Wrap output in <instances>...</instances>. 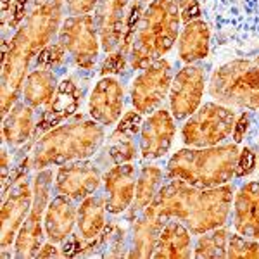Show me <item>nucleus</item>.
Instances as JSON below:
<instances>
[{
	"label": "nucleus",
	"mask_w": 259,
	"mask_h": 259,
	"mask_svg": "<svg viewBox=\"0 0 259 259\" xmlns=\"http://www.w3.org/2000/svg\"><path fill=\"white\" fill-rule=\"evenodd\" d=\"M173 76V64L166 57L137 71L130 83V102L133 109L142 116H147L164 106Z\"/></svg>",
	"instance_id": "9b49d317"
},
{
	"label": "nucleus",
	"mask_w": 259,
	"mask_h": 259,
	"mask_svg": "<svg viewBox=\"0 0 259 259\" xmlns=\"http://www.w3.org/2000/svg\"><path fill=\"white\" fill-rule=\"evenodd\" d=\"M106 195L92 194L81 202H78L76 233L85 240H97L107 227Z\"/></svg>",
	"instance_id": "bb28decb"
},
{
	"label": "nucleus",
	"mask_w": 259,
	"mask_h": 259,
	"mask_svg": "<svg viewBox=\"0 0 259 259\" xmlns=\"http://www.w3.org/2000/svg\"><path fill=\"white\" fill-rule=\"evenodd\" d=\"M256 124V123H254ZM252 140H250V147L254 149V154H256V171H257V175H259V124H256V130L252 132Z\"/></svg>",
	"instance_id": "f704fd0d"
},
{
	"label": "nucleus",
	"mask_w": 259,
	"mask_h": 259,
	"mask_svg": "<svg viewBox=\"0 0 259 259\" xmlns=\"http://www.w3.org/2000/svg\"><path fill=\"white\" fill-rule=\"evenodd\" d=\"M156 259H189L194 257V233L178 220L162 223L154 256Z\"/></svg>",
	"instance_id": "393cba45"
},
{
	"label": "nucleus",
	"mask_w": 259,
	"mask_h": 259,
	"mask_svg": "<svg viewBox=\"0 0 259 259\" xmlns=\"http://www.w3.org/2000/svg\"><path fill=\"white\" fill-rule=\"evenodd\" d=\"M54 168L35 171L33 177V204L14 242V256L18 259H31L38 256L45 244L44 218L54 192Z\"/></svg>",
	"instance_id": "9d476101"
},
{
	"label": "nucleus",
	"mask_w": 259,
	"mask_h": 259,
	"mask_svg": "<svg viewBox=\"0 0 259 259\" xmlns=\"http://www.w3.org/2000/svg\"><path fill=\"white\" fill-rule=\"evenodd\" d=\"M233 192L235 189L232 183L204 189L182 180H166L156 199L142 212L159 220L161 223L178 220L194 235H200L228 223L232 216Z\"/></svg>",
	"instance_id": "f03ea898"
},
{
	"label": "nucleus",
	"mask_w": 259,
	"mask_h": 259,
	"mask_svg": "<svg viewBox=\"0 0 259 259\" xmlns=\"http://www.w3.org/2000/svg\"><path fill=\"white\" fill-rule=\"evenodd\" d=\"M166 182V171L157 164H152V161H147L139 168V178H137L135 199L132 207L126 211L128 221H132L135 216H139L142 211H145L156 199L157 192L161 190L162 183Z\"/></svg>",
	"instance_id": "c85d7f7f"
},
{
	"label": "nucleus",
	"mask_w": 259,
	"mask_h": 259,
	"mask_svg": "<svg viewBox=\"0 0 259 259\" xmlns=\"http://www.w3.org/2000/svg\"><path fill=\"white\" fill-rule=\"evenodd\" d=\"M104 169L99 162L92 159L74 161L62 164L54 175V194H61L81 202L92 194H97L102 187Z\"/></svg>",
	"instance_id": "dca6fc26"
},
{
	"label": "nucleus",
	"mask_w": 259,
	"mask_h": 259,
	"mask_svg": "<svg viewBox=\"0 0 259 259\" xmlns=\"http://www.w3.org/2000/svg\"><path fill=\"white\" fill-rule=\"evenodd\" d=\"M240 112L216 100L202 106L183 121L180 139L185 147H212L228 142L235 133Z\"/></svg>",
	"instance_id": "6e6552de"
},
{
	"label": "nucleus",
	"mask_w": 259,
	"mask_h": 259,
	"mask_svg": "<svg viewBox=\"0 0 259 259\" xmlns=\"http://www.w3.org/2000/svg\"><path fill=\"white\" fill-rule=\"evenodd\" d=\"M33 204V178L23 177L9 187L2 195V257H9V249L14 256V242L26 220Z\"/></svg>",
	"instance_id": "4468645a"
},
{
	"label": "nucleus",
	"mask_w": 259,
	"mask_h": 259,
	"mask_svg": "<svg viewBox=\"0 0 259 259\" xmlns=\"http://www.w3.org/2000/svg\"><path fill=\"white\" fill-rule=\"evenodd\" d=\"M69 64H71V61H69L68 54H66V50L61 47V44L57 40L52 41V44L41 50L40 56L36 57V61H35L36 68H49V69L57 71V73Z\"/></svg>",
	"instance_id": "2f4dec72"
},
{
	"label": "nucleus",
	"mask_w": 259,
	"mask_h": 259,
	"mask_svg": "<svg viewBox=\"0 0 259 259\" xmlns=\"http://www.w3.org/2000/svg\"><path fill=\"white\" fill-rule=\"evenodd\" d=\"M36 109L19 99L2 119V144L11 150L24 149L35 142L36 137Z\"/></svg>",
	"instance_id": "4be33fe9"
},
{
	"label": "nucleus",
	"mask_w": 259,
	"mask_h": 259,
	"mask_svg": "<svg viewBox=\"0 0 259 259\" xmlns=\"http://www.w3.org/2000/svg\"><path fill=\"white\" fill-rule=\"evenodd\" d=\"M57 41L68 54L71 66L80 73H94L97 68L102 44L94 14L68 16L57 33Z\"/></svg>",
	"instance_id": "1a4fd4ad"
},
{
	"label": "nucleus",
	"mask_w": 259,
	"mask_h": 259,
	"mask_svg": "<svg viewBox=\"0 0 259 259\" xmlns=\"http://www.w3.org/2000/svg\"><path fill=\"white\" fill-rule=\"evenodd\" d=\"M178 121L168 107H159L142 119L139 132V150L144 161H157L168 156L177 140Z\"/></svg>",
	"instance_id": "f3484780"
},
{
	"label": "nucleus",
	"mask_w": 259,
	"mask_h": 259,
	"mask_svg": "<svg viewBox=\"0 0 259 259\" xmlns=\"http://www.w3.org/2000/svg\"><path fill=\"white\" fill-rule=\"evenodd\" d=\"M207 80V71L200 64H183L175 73L168 95V109L178 123H183L202 106Z\"/></svg>",
	"instance_id": "f8f14e48"
},
{
	"label": "nucleus",
	"mask_w": 259,
	"mask_h": 259,
	"mask_svg": "<svg viewBox=\"0 0 259 259\" xmlns=\"http://www.w3.org/2000/svg\"><path fill=\"white\" fill-rule=\"evenodd\" d=\"M64 18V0H35L26 19L2 41V116L21 99L31 66L41 50L56 41Z\"/></svg>",
	"instance_id": "f257e3e1"
},
{
	"label": "nucleus",
	"mask_w": 259,
	"mask_h": 259,
	"mask_svg": "<svg viewBox=\"0 0 259 259\" xmlns=\"http://www.w3.org/2000/svg\"><path fill=\"white\" fill-rule=\"evenodd\" d=\"M135 0H99L94 11V18L99 28L102 52L111 54L121 45L132 18Z\"/></svg>",
	"instance_id": "6ab92c4d"
},
{
	"label": "nucleus",
	"mask_w": 259,
	"mask_h": 259,
	"mask_svg": "<svg viewBox=\"0 0 259 259\" xmlns=\"http://www.w3.org/2000/svg\"><path fill=\"white\" fill-rule=\"evenodd\" d=\"M200 9L212 30L211 56L218 62L259 54V0H200Z\"/></svg>",
	"instance_id": "7ed1b4c3"
},
{
	"label": "nucleus",
	"mask_w": 259,
	"mask_h": 259,
	"mask_svg": "<svg viewBox=\"0 0 259 259\" xmlns=\"http://www.w3.org/2000/svg\"><path fill=\"white\" fill-rule=\"evenodd\" d=\"M175 2H177L178 4V7H180V9H185V7H189L190 6V4H194L195 2V0H175Z\"/></svg>",
	"instance_id": "c9c22d12"
},
{
	"label": "nucleus",
	"mask_w": 259,
	"mask_h": 259,
	"mask_svg": "<svg viewBox=\"0 0 259 259\" xmlns=\"http://www.w3.org/2000/svg\"><path fill=\"white\" fill-rule=\"evenodd\" d=\"M212 30L204 18L183 23L177 40L178 59L183 64H199L211 57Z\"/></svg>",
	"instance_id": "5701e85b"
},
{
	"label": "nucleus",
	"mask_w": 259,
	"mask_h": 259,
	"mask_svg": "<svg viewBox=\"0 0 259 259\" xmlns=\"http://www.w3.org/2000/svg\"><path fill=\"white\" fill-rule=\"evenodd\" d=\"M142 2H144V4H149V2H152V0H142Z\"/></svg>",
	"instance_id": "e433bc0d"
},
{
	"label": "nucleus",
	"mask_w": 259,
	"mask_h": 259,
	"mask_svg": "<svg viewBox=\"0 0 259 259\" xmlns=\"http://www.w3.org/2000/svg\"><path fill=\"white\" fill-rule=\"evenodd\" d=\"M207 95L259 124V54L216 62L207 80Z\"/></svg>",
	"instance_id": "0eeeda50"
},
{
	"label": "nucleus",
	"mask_w": 259,
	"mask_h": 259,
	"mask_svg": "<svg viewBox=\"0 0 259 259\" xmlns=\"http://www.w3.org/2000/svg\"><path fill=\"white\" fill-rule=\"evenodd\" d=\"M162 223L152 216L140 212L139 216L132 220L130 228V244H128V256L126 257H139L147 259L154 256L157 239H159Z\"/></svg>",
	"instance_id": "cd10ccee"
},
{
	"label": "nucleus",
	"mask_w": 259,
	"mask_h": 259,
	"mask_svg": "<svg viewBox=\"0 0 259 259\" xmlns=\"http://www.w3.org/2000/svg\"><path fill=\"white\" fill-rule=\"evenodd\" d=\"M36 257H62V250L57 247V244L47 240L44 245H41V249L38 250V256Z\"/></svg>",
	"instance_id": "72a5a7b5"
},
{
	"label": "nucleus",
	"mask_w": 259,
	"mask_h": 259,
	"mask_svg": "<svg viewBox=\"0 0 259 259\" xmlns=\"http://www.w3.org/2000/svg\"><path fill=\"white\" fill-rule=\"evenodd\" d=\"M240 150L237 142H225L212 147L183 145L168 159L166 180H182L204 189L227 185L235 180Z\"/></svg>",
	"instance_id": "39448f33"
},
{
	"label": "nucleus",
	"mask_w": 259,
	"mask_h": 259,
	"mask_svg": "<svg viewBox=\"0 0 259 259\" xmlns=\"http://www.w3.org/2000/svg\"><path fill=\"white\" fill-rule=\"evenodd\" d=\"M99 0H64L66 14L68 16H85L92 14L97 7Z\"/></svg>",
	"instance_id": "473e14b6"
},
{
	"label": "nucleus",
	"mask_w": 259,
	"mask_h": 259,
	"mask_svg": "<svg viewBox=\"0 0 259 259\" xmlns=\"http://www.w3.org/2000/svg\"><path fill=\"white\" fill-rule=\"evenodd\" d=\"M139 168L135 162H121L104 169L102 190L106 195V207L111 216L124 214L133 204L137 189Z\"/></svg>",
	"instance_id": "a211bd4d"
},
{
	"label": "nucleus",
	"mask_w": 259,
	"mask_h": 259,
	"mask_svg": "<svg viewBox=\"0 0 259 259\" xmlns=\"http://www.w3.org/2000/svg\"><path fill=\"white\" fill-rule=\"evenodd\" d=\"M107 128L92 118L69 119L35 139L31 147V168L41 171L62 164L92 159L107 139Z\"/></svg>",
	"instance_id": "20e7f679"
},
{
	"label": "nucleus",
	"mask_w": 259,
	"mask_h": 259,
	"mask_svg": "<svg viewBox=\"0 0 259 259\" xmlns=\"http://www.w3.org/2000/svg\"><path fill=\"white\" fill-rule=\"evenodd\" d=\"M228 259H259V240L247 239L240 233L233 232L228 237V247H227Z\"/></svg>",
	"instance_id": "7c9ffc66"
},
{
	"label": "nucleus",
	"mask_w": 259,
	"mask_h": 259,
	"mask_svg": "<svg viewBox=\"0 0 259 259\" xmlns=\"http://www.w3.org/2000/svg\"><path fill=\"white\" fill-rule=\"evenodd\" d=\"M182 9L175 0H152L145 6L133 35L130 69L140 71L162 59L177 45L182 30Z\"/></svg>",
	"instance_id": "423d86ee"
},
{
	"label": "nucleus",
	"mask_w": 259,
	"mask_h": 259,
	"mask_svg": "<svg viewBox=\"0 0 259 259\" xmlns=\"http://www.w3.org/2000/svg\"><path fill=\"white\" fill-rule=\"evenodd\" d=\"M83 95H85V90H83V87L78 85V76L64 74V78L59 83L56 97L52 99V102L47 107H44L41 114L38 116L35 139H38L41 133L49 132L50 128L76 116L78 109L81 107Z\"/></svg>",
	"instance_id": "aec40b11"
},
{
	"label": "nucleus",
	"mask_w": 259,
	"mask_h": 259,
	"mask_svg": "<svg viewBox=\"0 0 259 259\" xmlns=\"http://www.w3.org/2000/svg\"><path fill=\"white\" fill-rule=\"evenodd\" d=\"M142 126V114L135 109L126 111L116 124L114 132L106 139V144L94 157L102 169L121 162H135L140 156L139 132Z\"/></svg>",
	"instance_id": "ddd939ff"
},
{
	"label": "nucleus",
	"mask_w": 259,
	"mask_h": 259,
	"mask_svg": "<svg viewBox=\"0 0 259 259\" xmlns=\"http://www.w3.org/2000/svg\"><path fill=\"white\" fill-rule=\"evenodd\" d=\"M232 225L237 233L259 240V178L240 183L233 192Z\"/></svg>",
	"instance_id": "412c9836"
},
{
	"label": "nucleus",
	"mask_w": 259,
	"mask_h": 259,
	"mask_svg": "<svg viewBox=\"0 0 259 259\" xmlns=\"http://www.w3.org/2000/svg\"><path fill=\"white\" fill-rule=\"evenodd\" d=\"M59 73L49 68H31L24 80L21 99L33 109H44L56 97L59 89Z\"/></svg>",
	"instance_id": "a878e982"
},
{
	"label": "nucleus",
	"mask_w": 259,
	"mask_h": 259,
	"mask_svg": "<svg viewBox=\"0 0 259 259\" xmlns=\"http://www.w3.org/2000/svg\"><path fill=\"white\" fill-rule=\"evenodd\" d=\"M228 230L225 227L209 230L197 235L194 242V257L197 259H223L227 257Z\"/></svg>",
	"instance_id": "c756f323"
},
{
	"label": "nucleus",
	"mask_w": 259,
	"mask_h": 259,
	"mask_svg": "<svg viewBox=\"0 0 259 259\" xmlns=\"http://www.w3.org/2000/svg\"><path fill=\"white\" fill-rule=\"evenodd\" d=\"M78 202L61 194H54L50 199L44 218L45 239L61 245L76 230L78 221Z\"/></svg>",
	"instance_id": "b1692460"
},
{
	"label": "nucleus",
	"mask_w": 259,
	"mask_h": 259,
	"mask_svg": "<svg viewBox=\"0 0 259 259\" xmlns=\"http://www.w3.org/2000/svg\"><path fill=\"white\" fill-rule=\"evenodd\" d=\"M126 90L119 76L106 74L92 85L89 94V118L97 121L104 128H114L124 116Z\"/></svg>",
	"instance_id": "2eb2a0df"
}]
</instances>
